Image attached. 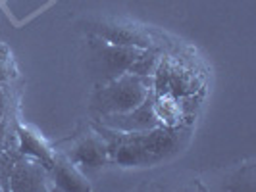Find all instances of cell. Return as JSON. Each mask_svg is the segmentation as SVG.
I'll return each mask as SVG.
<instances>
[{
    "mask_svg": "<svg viewBox=\"0 0 256 192\" xmlns=\"http://www.w3.org/2000/svg\"><path fill=\"white\" fill-rule=\"evenodd\" d=\"M168 62V94L180 98L187 94H194L202 87V77L192 67L174 58H166Z\"/></svg>",
    "mask_w": 256,
    "mask_h": 192,
    "instance_id": "5",
    "label": "cell"
},
{
    "mask_svg": "<svg viewBox=\"0 0 256 192\" xmlns=\"http://www.w3.org/2000/svg\"><path fill=\"white\" fill-rule=\"evenodd\" d=\"M150 92H152V77L124 73L108 83H102V87L96 89L90 100V108L100 115L129 112L141 106Z\"/></svg>",
    "mask_w": 256,
    "mask_h": 192,
    "instance_id": "2",
    "label": "cell"
},
{
    "mask_svg": "<svg viewBox=\"0 0 256 192\" xmlns=\"http://www.w3.org/2000/svg\"><path fill=\"white\" fill-rule=\"evenodd\" d=\"M139 52L141 48L137 46H120L98 37L92 42V62L96 77L102 83H108L116 77L128 73Z\"/></svg>",
    "mask_w": 256,
    "mask_h": 192,
    "instance_id": "3",
    "label": "cell"
},
{
    "mask_svg": "<svg viewBox=\"0 0 256 192\" xmlns=\"http://www.w3.org/2000/svg\"><path fill=\"white\" fill-rule=\"evenodd\" d=\"M106 154H108V146H104L102 142L94 141V139H87L76 148V158L89 167L102 166Z\"/></svg>",
    "mask_w": 256,
    "mask_h": 192,
    "instance_id": "8",
    "label": "cell"
},
{
    "mask_svg": "<svg viewBox=\"0 0 256 192\" xmlns=\"http://www.w3.org/2000/svg\"><path fill=\"white\" fill-rule=\"evenodd\" d=\"M160 56L158 52L148 50V48H141L139 56L135 58V62L131 64L128 73H133V75H141V77H152L156 67L160 64Z\"/></svg>",
    "mask_w": 256,
    "mask_h": 192,
    "instance_id": "9",
    "label": "cell"
},
{
    "mask_svg": "<svg viewBox=\"0 0 256 192\" xmlns=\"http://www.w3.org/2000/svg\"><path fill=\"white\" fill-rule=\"evenodd\" d=\"M44 175L42 169L37 164L31 162H20L16 164L12 171V189L14 191H40L44 189L42 185Z\"/></svg>",
    "mask_w": 256,
    "mask_h": 192,
    "instance_id": "7",
    "label": "cell"
},
{
    "mask_svg": "<svg viewBox=\"0 0 256 192\" xmlns=\"http://www.w3.org/2000/svg\"><path fill=\"white\" fill-rule=\"evenodd\" d=\"M0 189H2V187H0Z\"/></svg>",
    "mask_w": 256,
    "mask_h": 192,
    "instance_id": "12",
    "label": "cell"
},
{
    "mask_svg": "<svg viewBox=\"0 0 256 192\" xmlns=\"http://www.w3.org/2000/svg\"><path fill=\"white\" fill-rule=\"evenodd\" d=\"M108 142V154L122 166H152L174 154L181 144L183 131L172 127H152L133 133H114Z\"/></svg>",
    "mask_w": 256,
    "mask_h": 192,
    "instance_id": "1",
    "label": "cell"
},
{
    "mask_svg": "<svg viewBox=\"0 0 256 192\" xmlns=\"http://www.w3.org/2000/svg\"><path fill=\"white\" fill-rule=\"evenodd\" d=\"M154 100L156 94L154 90L146 96V100L129 110V112H118V114H104L100 115V123L104 127L112 129V131H120V133H133V131H146L160 125V119L154 112Z\"/></svg>",
    "mask_w": 256,
    "mask_h": 192,
    "instance_id": "4",
    "label": "cell"
},
{
    "mask_svg": "<svg viewBox=\"0 0 256 192\" xmlns=\"http://www.w3.org/2000/svg\"><path fill=\"white\" fill-rule=\"evenodd\" d=\"M6 98H4V94L0 92V117H2V114H4V110H6Z\"/></svg>",
    "mask_w": 256,
    "mask_h": 192,
    "instance_id": "11",
    "label": "cell"
},
{
    "mask_svg": "<svg viewBox=\"0 0 256 192\" xmlns=\"http://www.w3.org/2000/svg\"><path fill=\"white\" fill-rule=\"evenodd\" d=\"M90 31H94L104 40H108L112 44H120V46H137V48H148L150 46V38L142 35L137 29L98 23V25L90 27Z\"/></svg>",
    "mask_w": 256,
    "mask_h": 192,
    "instance_id": "6",
    "label": "cell"
},
{
    "mask_svg": "<svg viewBox=\"0 0 256 192\" xmlns=\"http://www.w3.org/2000/svg\"><path fill=\"white\" fill-rule=\"evenodd\" d=\"M22 142H24V144H22L24 152H31L33 156L42 158L44 162H48V154L44 152V148H42V146H40V144H38V142L35 141L29 133H24V131H22Z\"/></svg>",
    "mask_w": 256,
    "mask_h": 192,
    "instance_id": "10",
    "label": "cell"
}]
</instances>
